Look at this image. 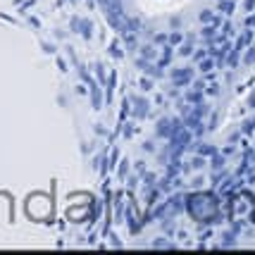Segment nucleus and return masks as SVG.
Segmentation results:
<instances>
[{"mask_svg":"<svg viewBox=\"0 0 255 255\" xmlns=\"http://www.w3.org/2000/svg\"><path fill=\"white\" fill-rule=\"evenodd\" d=\"M143 55H145V57H153V55H155V53H153V45H145Z\"/></svg>","mask_w":255,"mask_h":255,"instance_id":"f257e3e1","label":"nucleus"},{"mask_svg":"<svg viewBox=\"0 0 255 255\" xmlns=\"http://www.w3.org/2000/svg\"><path fill=\"white\" fill-rule=\"evenodd\" d=\"M127 172H129V165H127V162H122V167H120V174H122V177H124Z\"/></svg>","mask_w":255,"mask_h":255,"instance_id":"f03ea898","label":"nucleus"}]
</instances>
